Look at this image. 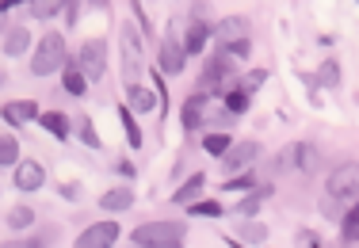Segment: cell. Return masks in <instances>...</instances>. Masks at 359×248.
Returning <instances> with one entry per match:
<instances>
[{
    "mask_svg": "<svg viewBox=\"0 0 359 248\" xmlns=\"http://www.w3.org/2000/svg\"><path fill=\"white\" fill-rule=\"evenodd\" d=\"M65 20H69V27L81 20V0H65Z\"/></svg>",
    "mask_w": 359,
    "mask_h": 248,
    "instance_id": "obj_37",
    "label": "cell"
},
{
    "mask_svg": "<svg viewBox=\"0 0 359 248\" xmlns=\"http://www.w3.org/2000/svg\"><path fill=\"white\" fill-rule=\"evenodd\" d=\"M325 195H332V199L344 202V207L359 202V165H355V160L332 168V172H329V184H325Z\"/></svg>",
    "mask_w": 359,
    "mask_h": 248,
    "instance_id": "obj_4",
    "label": "cell"
},
{
    "mask_svg": "<svg viewBox=\"0 0 359 248\" xmlns=\"http://www.w3.org/2000/svg\"><path fill=\"white\" fill-rule=\"evenodd\" d=\"M340 237H344L348 244L359 241V202H352V207L344 210V218H340Z\"/></svg>",
    "mask_w": 359,
    "mask_h": 248,
    "instance_id": "obj_25",
    "label": "cell"
},
{
    "mask_svg": "<svg viewBox=\"0 0 359 248\" xmlns=\"http://www.w3.org/2000/svg\"><path fill=\"white\" fill-rule=\"evenodd\" d=\"M215 39L226 46V42H237V39H249V20L245 15H229V20H222L215 27Z\"/></svg>",
    "mask_w": 359,
    "mask_h": 248,
    "instance_id": "obj_13",
    "label": "cell"
},
{
    "mask_svg": "<svg viewBox=\"0 0 359 248\" xmlns=\"http://www.w3.org/2000/svg\"><path fill=\"white\" fill-rule=\"evenodd\" d=\"M4 221H8V229H27L31 221H35V210H31V207H12Z\"/></svg>",
    "mask_w": 359,
    "mask_h": 248,
    "instance_id": "obj_30",
    "label": "cell"
},
{
    "mask_svg": "<svg viewBox=\"0 0 359 248\" xmlns=\"http://www.w3.org/2000/svg\"><path fill=\"white\" fill-rule=\"evenodd\" d=\"M23 4H35V0H4V12H12V8H23Z\"/></svg>",
    "mask_w": 359,
    "mask_h": 248,
    "instance_id": "obj_39",
    "label": "cell"
},
{
    "mask_svg": "<svg viewBox=\"0 0 359 248\" xmlns=\"http://www.w3.org/2000/svg\"><path fill=\"white\" fill-rule=\"evenodd\" d=\"M187 233L184 221H149V226H138L134 229V244L138 248H168V244H180Z\"/></svg>",
    "mask_w": 359,
    "mask_h": 248,
    "instance_id": "obj_2",
    "label": "cell"
},
{
    "mask_svg": "<svg viewBox=\"0 0 359 248\" xmlns=\"http://www.w3.org/2000/svg\"><path fill=\"white\" fill-rule=\"evenodd\" d=\"M118 123H123V130H126L130 149H142V130H138V123H134V107H130V104L118 107Z\"/></svg>",
    "mask_w": 359,
    "mask_h": 248,
    "instance_id": "obj_24",
    "label": "cell"
},
{
    "mask_svg": "<svg viewBox=\"0 0 359 248\" xmlns=\"http://www.w3.org/2000/svg\"><path fill=\"white\" fill-rule=\"evenodd\" d=\"M31 46V35L23 27H4V57H20Z\"/></svg>",
    "mask_w": 359,
    "mask_h": 248,
    "instance_id": "obj_19",
    "label": "cell"
},
{
    "mask_svg": "<svg viewBox=\"0 0 359 248\" xmlns=\"http://www.w3.org/2000/svg\"><path fill=\"white\" fill-rule=\"evenodd\" d=\"M298 241H302V244H318V233H310V229H302V233H298Z\"/></svg>",
    "mask_w": 359,
    "mask_h": 248,
    "instance_id": "obj_38",
    "label": "cell"
},
{
    "mask_svg": "<svg viewBox=\"0 0 359 248\" xmlns=\"http://www.w3.org/2000/svg\"><path fill=\"white\" fill-rule=\"evenodd\" d=\"M76 62L88 73V81H100L107 73V42L104 39H88L81 50H76Z\"/></svg>",
    "mask_w": 359,
    "mask_h": 248,
    "instance_id": "obj_6",
    "label": "cell"
},
{
    "mask_svg": "<svg viewBox=\"0 0 359 248\" xmlns=\"http://www.w3.org/2000/svg\"><path fill=\"white\" fill-rule=\"evenodd\" d=\"M222 54H226L229 62H245V57L252 54V42H249V39H237V42H226V46H222Z\"/></svg>",
    "mask_w": 359,
    "mask_h": 248,
    "instance_id": "obj_31",
    "label": "cell"
},
{
    "mask_svg": "<svg viewBox=\"0 0 359 248\" xmlns=\"http://www.w3.org/2000/svg\"><path fill=\"white\" fill-rule=\"evenodd\" d=\"M184 57H187V46H184V42H176V39H165V42H161L157 65H161V73H165V76L184 73Z\"/></svg>",
    "mask_w": 359,
    "mask_h": 248,
    "instance_id": "obj_9",
    "label": "cell"
},
{
    "mask_svg": "<svg viewBox=\"0 0 359 248\" xmlns=\"http://www.w3.org/2000/svg\"><path fill=\"white\" fill-rule=\"evenodd\" d=\"M62 4H65V0H35V4H31V15H39V20H50V15H54Z\"/></svg>",
    "mask_w": 359,
    "mask_h": 248,
    "instance_id": "obj_35",
    "label": "cell"
},
{
    "mask_svg": "<svg viewBox=\"0 0 359 248\" xmlns=\"http://www.w3.org/2000/svg\"><path fill=\"white\" fill-rule=\"evenodd\" d=\"M42 184H46V168L39 160H20L15 165V187L20 191H39Z\"/></svg>",
    "mask_w": 359,
    "mask_h": 248,
    "instance_id": "obj_10",
    "label": "cell"
},
{
    "mask_svg": "<svg viewBox=\"0 0 359 248\" xmlns=\"http://www.w3.org/2000/svg\"><path fill=\"white\" fill-rule=\"evenodd\" d=\"M268 195H271V187H260V191H249V195H245V199L237 202V207L229 210V214H237V218H252V214L260 210V202L268 199Z\"/></svg>",
    "mask_w": 359,
    "mask_h": 248,
    "instance_id": "obj_21",
    "label": "cell"
},
{
    "mask_svg": "<svg viewBox=\"0 0 359 248\" xmlns=\"http://www.w3.org/2000/svg\"><path fill=\"white\" fill-rule=\"evenodd\" d=\"M130 207H134V191H130V187H111V191L100 195V210H107V214L130 210Z\"/></svg>",
    "mask_w": 359,
    "mask_h": 248,
    "instance_id": "obj_14",
    "label": "cell"
},
{
    "mask_svg": "<svg viewBox=\"0 0 359 248\" xmlns=\"http://www.w3.org/2000/svg\"><path fill=\"white\" fill-rule=\"evenodd\" d=\"M264 84H268V69H249V73L241 76V81H237V88H245V92L252 96V92L264 88Z\"/></svg>",
    "mask_w": 359,
    "mask_h": 248,
    "instance_id": "obj_32",
    "label": "cell"
},
{
    "mask_svg": "<svg viewBox=\"0 0 359 248\" xmlns=\"http://www.w3.org/2000/svg\"><path fill=\"white\" fill-rule=\"evenodd\" d=\"M0 165H4V168L20 165V145H15L12 134H4V138H0Z\"/></svg>",
    "mask_w": 359,
    "mask_h": 248,
    "instance_id": "obj_27",
    "label": "cell"
},
{
    "mask_svg": "<svg viewBox=\"0 0 359 248\" xmlns=\"http://www.w3.org/2000/svg\"><path fill=\"white\" fill-rule=\"evenodd\" d=\"M39 123H42V130H50V134H54V138H69V130H73V126H69V118H65L62 115V111H42V115H39Z\"/></svg>",
    "mask_w": 359,
    "mask_h": 248,
    "instance_id": "obj_18",
    "label": "cell"
},
{
    "mask_svg": "<svg viewBox=\"0 0 359 248\" xmlns=\"http://www.w3.org/2000/svg\"><path fill=\"white\" fill-rule=\"evenodd\" d=\"M118 46H123V81L126 84H138L142 76V39L134 23H123L118 27Z\"/></svg>",
    "mask_w": 359,
    "mask_h": 248,
    "instance_id": "obj_5",
    "label": "cell"
},
{
    "mask_svg": "<svg viewBox=\"0 0 359 248\" xmlns=\"http://www.w3.org/2000/svg\"><path fill=\"white\" fill-rule=\"evenodd\" d=\"M65 62H69V54H65V39L57 35V31H46L42 42L35 46V57H31V73L50 76V73L65 69Z\"/></svg>",
    "mask_w": 359,
    "mask_h": 248,
    "instance_id": "obj_1",
    "label": "cell"
},
{
    "mask_svg": "<svg viewBox=\"0 0 359 248\" xmlns=\"http://www.w3.org/2000/svg\"><path fill=\"white\" fill-rule=\"evenodd\" d=\"M237 237H241L245 244H264V241H268V226H264V221H252V218H241Z\"/></svg>",
    "mask_w": 359,
    "mask_h": 248,
    "instance_id": "obj_20",
    "label": "cell"
},
{
    "mask_svg": "<svg viewBox=\"0 0 359 248\" xmlns=\"http://www.w3.org/2000/svg\"><path fill=\"white\" fill-rule=\"evenodd\" d=\"M126 104L138 111V115H145V111H153V92L142 88V84H126Z\"/></svg>",
    "mask_w": 359,
    "mask_h": 248,
    "instance_id": "obj_23",
    "label": "cell"
},
{
    "mask_svg": "<svg viewBox=\"0 0 359 248\" xmlns=\"http://www.w3.org/2000/svg\"><path fill=\"white\" fill-rule=\"evenodd\" d=\"M318 81L325 84V88H340V65L332 62V57H329V62H321V73H318Z\"/></svg>",
    "mask_w": 359,
    "mask_h": 248,
    "instance_id": "obj_33",
    "label": "cell"
},
{
    "mask_svg": "<svg viewBox=\"0 0 359 248\" xmlns=\"http://www.w3.org/2000/svg\"><path fill=\"white\" fill-rule=\"evenodd\" d=\"M210 35H215V27H207V23H203V15H195V23L187 27V39H184L187 54H203V46H207Z\"/></svg>",
    "mask_w": 359,
    "mask_h": 248,
    "instance_id": "obj_15",
    "label": "cell"
},
{
    "mask_svg": "<svg viewBox=\"0 0 359 248\" xmlns=\"http://www.w3.org/2000/svg\"><path fill=\"white\" fill-rule=\"evenodd\" d=\"M92 4H96V8H104V12H107V0H92Z\"/></svg>",
    "mask_w": 359,
    "mask_h": 248,
    "instance_id": "obj_40",
    "label": "cell"
},
{
    "mask_svg": "<svg viewBox=\"0 0 359 248\" xmlns=\"http://www.w3.org/2000/svg\"><path fill=\"white\" fill-rule=\"evenodd\" d=\"M191 214H199V218H218V214H222V207H218L215 199H203V202L195 199V202H191Z\"/></svg>",
    "mask_w": 359,
    "mask_h": 248,
    "instance_id": "obj_36",
    "label": "cell"
},
{
    "mask_svg": "<svg viewBox=\"0 0 359 248\" xmlns=\"http://www.w3.org/2000/svg\"><path fill=\"white\" fill-rule=\"evenodd\" d=\"M252 184H256V176L252 172H237V176H226V191H252Z\"/></svg>",
    "mask_w": 359,
    "mask_h": 248,
    "instance_id": "obj_34",
    "label": "cell"
},
{
    "mask_svg": "<svg viewBox=\"0 0 359 248\" xmlns=\"http://www.w3.org/2000/svg\"><path fill=\"white\" fill-rule=\"evenodd\" d=\"M229 145H233V142H229V134H207V138H203V149H207L210 157H226Z\"/></svg>",
    "mask_w": 359,
    "mask_h": 248,
    "instance_id": "obj_29",
    "label": "cell"
},
{
    "mask_svg": "<svg viewBox=\"0 0 359 248\" xmlns=\"http://www.w3.org/2000/svg\"><path fill=\"white\" fill-rule=\"evenodd\" d=\"M203 187H207V176H203V172H195V176L187 179L184 187H176L172 202H176V207H191V202H195V199H199V195H203Z\"/></svg>",
    "mask_w": 359,
    "mask_h": 248,
    "instance_id": "obj_17",
    "label": "cell"
},
{
    "mask_svg": "<svg viewBox=\"0 0 359 248\" xmlns=\"http://www.w3.org/2000/svg\"><path fill=\"white\" fill-rule=\"evenodd\" d=\"M65 92H69V96H76L81 99L84 92H88V73L81 69V62H65Z\"/></svg>",
    "mask_w": 359,
    "mask_h": 248,
    "instance_id": "obj_16",
    "label": "cell"
},
{
    "mask_svg": "<svg viewBox=\"0 0 359 248\" xmlns=\"http://www.w3.org/2000/svg\"><path fill=\"white\" fill-rule=\"evenodd\" d=\"M321 168V149L313 142H294V172L313 176Z\"/></svg>",
    "mask_w": 359,
    "mask_h": 248,
    "instance_id": "obj_11",
    "label": "cell"
},
{
    "mask_svg": "<svg viewBox=\"0 0 359 248\" xmlns=\"http://www.w3.org/2000/svg\"><path fill=\"white\" fill-rule=\"evenodd\" d=\"M207 107H210V96L195 92V96L184 104V130H199V126H207Z\"/></svg>",
    "mask_w": 359,
    "mask_h": 248,
    "instance_id": "obj_12",
    "label": "cell"
},
{
    "mask_svg": "<svg viewBox=\"0 0 359 248\" xmlns=\"http://www.w3.org/2000/svg\"><path fill=\"white\" fill-rule=\"evenodd\" d=\"M237 69V62H229L226 54H210L207 57V69H203V76H199V84H195V92H203V96H226L229 92V73Z\"/></svg>",
    "mask_w": 359,
    "mask_h": 248,
    "instance_id": "obj_3",
    "label": "cell"
},
{
    "mask_svg": "<svg viewBox=\"0 0 359 248\" xmlns=\"http://www.w3.org/2000/svg\"><path fill=\"white\" fill-rule=\"evenodd\" d=\"M115 241H118V221H96V226H88L76 237L81 248H104V244H115Z\"/></svg>",
    "mask_w": 359,
    "mask_h": 248,
    "instance_id": "obj_8",
    "label": "cell"
},
{
    "mask_svg": "<svg viewBox=\"0 0 359 248\" xmlns=\"http://www.w3.org/2000/svg\"><path fill=\"white\" fill-rule=\"evenodd\" d=\"M42 111L35 99H20V104H12V107H4V118L8 123H27V118H39Z\"/></svg>",
    "mask_w": 359,
    "mask_h": 248,
    "instance_id": "obj_22",
    "label": "cell"
},
{
    "mask_svg": "<svg viewBox=\"0 0 359 248\" xmlns=\"http://www.w3.org/2000/svg\"><path fill=\"white\" fill-rule=\"evenodd\" d=\"M249 99H252V96H249L245 88H229L226 96H222V104L233 111V115H241V111H249Z\"/></svg>",
    "mask_w": 359,
    "mask_h": 248,
    "instance_id": "obj_28",
    "label": "cell"
},
{
    "mask_svg": "<svg viewBox=\"0 0 359 248\" xmlns=\"http://www.w3.org/2000/svg\"><path fill=\"white\" fill-rule=\"evenodd\" d=\"M73 130H76V138H81L84 145H88V149H100V134H96V126H92V118L88 115H76V123H73Z\"/></svg>",
    "mask_w": 359,
    "mask_h": 248,
    "instance_id": "obj_26",
    "label": "cell"
},
{
    "mask_svg": "<svg viewBox=\"0 0 359 248\" xmlns=\"http://www.w3.org/2000/svg\"><path fill=\"white\" fill-rule=\"evenodd\" d=\"M256 160H260V142H237V145H229V153L222 157V168H226V176H237L249 165H256Z\"/></svg>",
    "mask_w": 359,
    "mask_h": 248,
    "instance_id": "obj_7",
    "label": "cell"
}]
</instances>
